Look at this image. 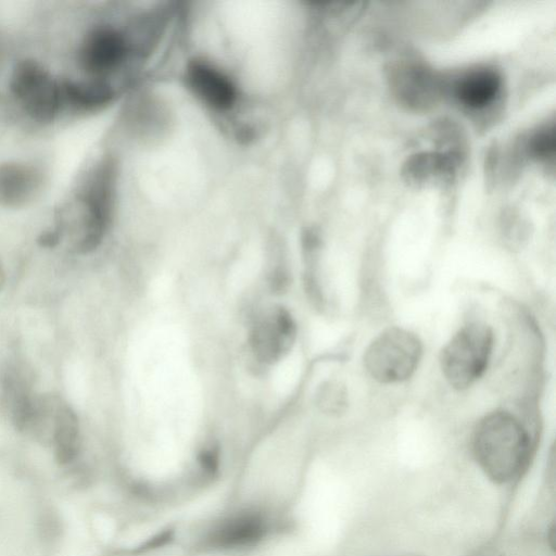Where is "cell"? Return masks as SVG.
<instances>
[{
    "mask_svg": "<svg viewBox=\"0 0 556 556\" xmlns=\"http://www.w3.org/2000/svg\"><path fill=\"white\" fill-rule=\"evenodd\" d=\"M422 354V345L413 332L388 328L367 346L364 366L367 372L381 383H395L409 378L416 370Z\"/></svg>",
    "mask_w": 556,
    "mask_h": 556,
    "instance_id": "cell-5",
    "label": "cell"
},
{
    "mask_svg": "<svg viewBox=\"0 0 556 556\" xmlns=\"http://www.w3.org/2000/svg\"><path fill=\"white\" fill-rule=\"evenodd\" d=\"M129 51V42L122 31L111 25H98L84 37L78 61L90 78L103 79L123 64Z\"/></svg>",
    "mask_w": 556,
    "mask_h": 556,
    "instance_id": "cell-8",
    "label": "cell"
},
{
    "mask_svg": "<svg viewBox=\"0 0 556 556\" xmlns=\"http://www.w3.org/2000/svg\"><path fill=\"white\" fill-rule=\"evenodd\" d=\"M296 340V324L281 305H256L248 318L247 353L251 365L265 369L283 359Z\"/></svg>",
    "mask_w": 556,
    "mask_h": 556,
    "instance_id": "cell-3",
    "label": "cell"
},
{
    "mask_svg": "<svg viewBox=\"0 0 556 556\" xmlns=\"http://www.w3.org/2000/svg\"><path fill=\"white\" fill-rule=\"evenodd\" d=\"M12 96L25 113L36 122L50 123L63 110L60 80L37 61H18L10 77Z\"/></svg>",
    "mask_w": 556,
    "mask_h": 556,
    "instance_id": "cell-6",
    "label": "cell"
},
{
    "mask_svg": "<svg viewBox=\"0 0 556 556\" xmlns=\"http://www.w3.org/2000/svg\"><path fill=\"white\" fill-rule=\"evenodd\" d=\"M268 516L255 508L240 509L215 521L204 533L205 548L241 551L260 544L269 533Z\"/></svg>",
    "mask_w": 556,
    "mask_h": 556,
    "instance_id": "cell-7",
    "label": "cell"
},
{
    "mask_svg": "<svg viewBox=\"0 0 556 556\" xmlns=\"http://www.w3.org/2000/svg\"><path fill=\"white\" fill-rule=\"evenodd\" d=\"M117 180V164L105 155L88 172L75 200L78 214L71 223H55L62 238H71L72 251L91 254L102 244L112 224Z\"/></svg>",
    "mask_w": 556,
    "mask_h": 556,
    "instance_id": "cell-1",
    "label": "cell"
},
{
    "mask_svg": "<svg viewBox=\"0 0 556 556\" xmlns=\"http://www.w3.org/2000/svg\"><path fill=\"white\" fill-rule=\"evenodd\" d=\"M493 349V332L481 323L460 328L440 355L441 370L451 387L463 390L485 371Z\"/></svg>",
    "mask_w": 556,
    "mask_h": 556,
    "instance_id": "cell-4",
    "label": "cell"
},
{
    "mask_svg": "<svg viewBox=\"0 0 556 556\" xmlns=\"http://www.w3.org/2000/svg\"><path fill=\"white\" fill-rule=\"evenodd\" d=\"M500 88V79L491 71H481L466 77L458 87L459 99L467 105L480 108L491 102Z\"/></svg>",
    "mask_w": 556,
    "mask_h": 556,
    "instance_id": "cell-12",
    "label": "cell"
},
{
    "mask_svg": "<svg viewBox=\"0 0 556 556\" xmlns=\"http://www.w3.org/2000/svg\"><path fill=\"white\" fill-rule=\"evenodd\" d=\"M62 105L78 112H92L108 105L115 91L103 79L60 80Z\"/></svg>",
    "mask_w": 556,
    "mask_h": 556,
    "instance_id": "cell-11",
    "label": "cell"
},
{
    "mask_svg": "<svg viewBox=\"0 0 556 556\" xmlns=\"http://www.w3.org/2000/svg\"><path fill=\"white\" fill-rule=\"evenodd\" d=\"M42 184V174L34 165L5 162L0 165V206L20 207L31 201Z\"/></svg>",
    "mask_w": 556,
    "mask_h": 556,
    "instance_id": "cell-10",
    "label": "cell"
},
{
    "mask_svg": "<svg viewBox=\"0 0 556 556\" xmlns=\"http://www.w3.org/2000/svg\"><path fill=\"white\" fill-rule=\"evenodd\" d=\"M472 450L483 472L494 482L506 483L527 468L532 441L517 417L508 412H494L477 425Z\"/></svg>",
    "mask_w": 556,
    "mask_h": 556,
    "instance_id": "cell-2",
    "label": "cell"
},
{
    "mask_svg": "<svg viewBox=\"0 0 556 556\" xmlns=\"http://www.w3.org/2000/svg\"><path fill=\"white\" fill-rule=\"evenodd\" d=\"M187 84L206 105L217 111L231 109L237 100L232 80L218 68L203 61H193L186 71Z\"/></svg>",
    "mask_w": 556,
    "mask_h": 556,
    "instance_id": "cell-9",
    "label": "cell"
},
{
    "mask_svg": "<svg viewBox=\"0 0 556 556\" xmlns=\"http://www.w3.org/2000/svg\"><path fill=\"white\" fill-rule=\"evenodd\" d=\"M8 285V270L0 258V295L5 290Z\"/></svg>",
    "mask_w": 556,
    "mask_h": 556,
    "instance_id": "cell-14",
    "label": "cell"
},
{
    "mask_svg": "<svg viewBox=\"0 0 556 556\" xmlns=\"http://www.w3.org/2000/svg\"><path fill=\"white\" fill-rule=\"evenodd\" d=\"M555 137L553 132L541 135L535 144L534 150L541 156L549 155L554 151Z\"/></svg>",
    "mask_w": 556,
    "mask_h": 556,
    "instance_id": "cell-13",
    "label": "cell"
}]
</instances>
